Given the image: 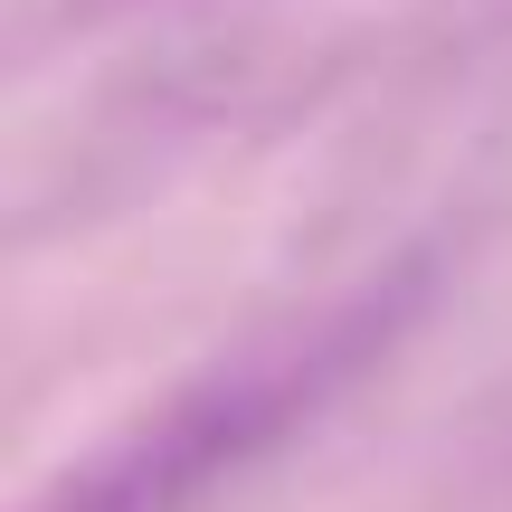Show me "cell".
I'll list each match as a JSON object with an SVG mask.
<instances>
[{"mask_svg": "<svg viewBox=\"0 0 512 512\" xmlns=\"http://www.w3.org/2000/svg\"><path fill=\"white\" fill-rule=\"evenodd\" d=\"M427 294H437V247L389 256L370 285L323 304L313 323L266 332L238 361H209L200 380L162 389L143 418H124L105 446L57 465L19 512H200L256 465H275L332 399L370 380L389 351L418 332Z\"/></svg>", "mask_w": 512, "mask_h": 512, "instance_id": "1", "label": "cell"}, {"mask_svg": "<svg viewBox=\"0 0 512 512\" xmlns=\"http://www.w3.org/2000/svg\"><path fill=\"white\" fill-rule=\"evenodd\" d=\"M494 475H503V494H512V408L494 418Z\"/></svg>", "mask_w": 512, "mask_h": 512, "instance_id": "2", "label": "cell"}]
</instances>
